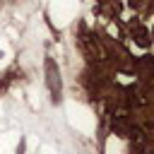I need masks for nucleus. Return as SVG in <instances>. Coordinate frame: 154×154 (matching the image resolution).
I'll list each match as a JSON object with an SVG mask.
<instances>
[{
	"mask_svg": "<svg viewBox=\"0 0 154 154\" xmlns=\"http://www.w3.org/2000/svg\"><path fill=\"white\" fill-rule=\"evenodd\" d=\"M46 84L51 89L53 101H58L60 91H63V82H60V70H58V65H55L53 58H46Z\"/></svg>",
	"mask_w": 154,
	"mask_h": 154,
	"instance_id": "obj_1",
	"label": "nucleus"
}]
</instances>
